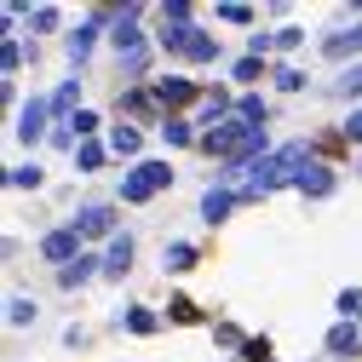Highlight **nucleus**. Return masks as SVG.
<instances>
[{
  "mask_svg": "<svg viewBox=\"0 0 362 362\" xmlns=\"http://www.w3.org/2000/svg\"><path fill=\"white\" fill-rule=\"evenodd\" d=\"M230 207H236V196H230V190H213V196L202 202V218H224Z\"/></svg>",
  "mask_w": 362,
  "mask_h": 362,
  "instance_id": "1a4fd4ad",
  "label": "nucleus"
},
{
  "mask_svg": "<svg viewBox=\"0 0 362 362\" xmlns=\"http://www.w3.org/2000/svg\"><path fill=\"white\" fill-rule=\"evenodd\" d=\"M276 86H282V93H293V86H305V75H299V69H276Z\"/></svg>",
  "mask_w": 362,
  "mask_h": 362,
  "instance_id": "4be33fe9",
  "label": "nucleus"
},
{
  "mask_svg": "<svg viewBox=\"0 0 362 362\" xmlns=\"http://www.w3.org/2000/svg\"><path fill=\"white\" fill-rule=\"evenodd\" d=\"M127 328H132V334H150V328H156V310H132Z\"/></svg>",
  "mask_w": 362,
  "mask_h": 362,
  "instance_id": "6ab92c4d",
  "label": "nucleus"
},
{
  "mask_svg": "<svg viewBox=\"0 0 362 362\" xmlns=\"http://www.w3.org/2000/svg\"><path fill=\"white\" fill-rule=\"evenodd\" d=\"M127 264H132V236H115L110 253H104V270H110V276H121Z\"/></svg>",
  "mask_w": 362,
  "mask_h": 362,
  "instance_id": "39448f33",
  "label": "nucleus"
},
{
  "mask_svg": "<svg viewBox=\"0 0 362 362\" xmlns=\"http://www.w3.org/2000/svg\"><path fill=\"white\" fill-rule=\"evenodd\" d=\"M98 29H104V18H93V23H86V29H75V58H86V47H93V40H98Z\"/></svg>",
  "mask_w": 362,
  "mask_h": 362,
  "instance_id": "9b49d317",
  "label": "nucleus"
},
{
  "mask_svg": "<svg viewBox=\"0 0 362 362\" xmlns=\"http://www.w3.org/2000/svg\"><path fill=\"white\" fill-rule=\"evenodd\" d=\"M161 185H167V167H139V173L121 185V196H127V202H144V196H156Z\"/></svg>",
  "mask_w": 362,
  "mask_h": 362,
  "instance_id": "f257e3e1",
  "label": "nucleus"
},
{
  "mask_svg": "<svg viewBox=\"0 0 362 362\" xmlns=\"http://www.w3.org/2000/svg\"><path fill=\"white\" fill-rule=\"evenodd\" d=\"M299 190H305V196H328V190H334V173H328L322 161H310V167L299 173Z\"/></svg>",
  "mask_w": 362,
  "mask_h": 362,
  "instance_id": "7ed1b4c3",
  "label": "nucleus"
},
{
  "mask_svg": "<svg viewBox=\"0 0 362 362\" xmlns=\"http://www.w3.org/2000/svg\"><path fill=\"white\" fill-rule=\"evenodd\" d=\"M75 161H81V173H98V161H104V150H98V144H81V156H75Z\"/></svg>",
  "mask_w": 362,
  "mask_h": 362,
  "instance_id": "f3484780",
  "label": "nucleus"
},
{
  "mask_svg": "<svg viewBox=\"0 0 362 362\" xmlns=\"http://www.w3.org/2000/svg\"><path fill=\"white\" fill-rule=\"evenodd\" d=\"M40 121H47V104H40V98H35V104H23V115H18V139H23V144H29V139H40Z\"/></svg>",
  "mask_w": 362,
  "mask_h": 362,
  "instance_id": "20e7f679",
  "label": "nucleus"
},
{
  "mask_svg": "<svg viewBox=\"0 0 362 362\" xmlns=\"http://www.w3.org/2000/svg\"><path fill=\"white\" fill-rule=\"evenodd\" d=\"M173 316H178V322H196V316H202V310H196L190 299H173Z\"/></svg>",
  "mask_w": 362,
  "mask_h": 362,
  "instance_id": "5701e85b",
  "label": "nucleus"
},
{
  "mask_svg": "<svg viewBox=\"0 0 362 362\" xmlns=\"http://www.w3.org/2000/svg\"><path fill=\"white\" fill-rule=\"evenodd\" d=\"M104 230H110V213L104 207H86L81 224H75V236H104Z\"/></svg>",
  "mask_w": 362,
  "mask_h": 362,
  "instance_id": "0eeeda50",
  "label": "nucleus"
},
{
  "mask_svg": "<svg viewBox=\"0 0 362 362\" xmlns=\"http://www.w3.org/2000/svg\"><path fill=\"white\" fill-rule=\"evenodd\" d=\"M75 98H81V86H75V81H64V86H58V98H52V104H58V110H69Z\"/></svg>",
  "mask_w": 362,
  "mask_h": 362,
  "instance_id": "412c9836",
  "label": "nucleus"
},
{
  "mask_svg": "<svg viewBox=\"0 0 362 362\" xmlns=\"http://www.w3.org/2000/svg\"><path fill=\"white\" fill-rule=\"evenodd\" d=\"M328 351L334 356H356V328H334L328 334Z\"/></svg>",
  "mask_w": 362,
  "mask_h": 362,
  "instance_id": "9d476101",
  "label": "nucleus"
},
{
  "mask_svg": "<svg viewBox=\"0 0 362 362\" xmlns=\"http://www.w3.org/2000/svg\"><path fill=\"white\" fill-rule=\"evenodd\" d=\"M75 247H81V236H75V230H52L47 242H40V253H47L52 264H64V270H69V259H75Z\"/></svg>",
  "mask_w": 362,
  "mask_h": 362,
  "instance_id": "f03ea898",
  "label": "nucleus"
},
{
  "mask_svg": "<svg viewBox=\"0 0 362 362\" xmlns=\"http://www.w3.org/2000/svg\"><path fill=\"white\" fill-rule=\"evenodd\" d=\"M345 52H362V23H356V29H345V35H334V40H328V58H345Z\"/></svg>",
  "mask_w": 362,
  "mask_h": 362,
  "instance_id": "6e6552de",
  "label": "nucleus"
},
{
  "mask_svg": "<svg viewBox=\"0 0 362 362\" xmlns=\"http://www.w3.org/2000/svg\"><path fill=\"white\" fill-rule=\"evenodd\" d=\"M6 316H12V322H18V328H23V322H35V299H23V293H18Z\"/></svg>",
  "mask_w": 362,
  "mask_h": 362,
  "instance_id": "dca6fc26",
  "label": "nucleus"
},
{
  "mask_svg": "<svg viewBox=\"0 0 362 362\" xmlns=\"http://www.w3.org/2000/svg\"><path fill=\"white\" fill-rule=\"evenodd\" d=\"M110 144H115L121 156H132V150H139V132H132V127H115V132H110Z\"/></svg>",
  "mask_w": 362,
  "mask_h": 362,
  "instance_id": "2eb2a0df",
  "label": "nucleus"
},
{
  "mask_svg": "<svg viewBox=\"0 0 362 362\" xmlns=\"http://www.w3.org/2000/svg\"><path fill=\"white\" fill-rule=\"evenodd\" d=\"M156 98H161V104H190V98H196V86H190V81H161V86H156Z\"/></svg>",
  "mask_w": 362,
  "mask_h": 362,
  "instance_id": "423d86ee",
  "label": "nucleus"
},
{
  "mask_svg": "<svg viewBox=\"0 0 362 362\" xmlns=\"http://www.w3.org/2000/svg\"><path fill=\"white\" fill-rule=\"evenodd\" d=\"M93 270H98V264H93V259H75V264H69V270H64V288H81V282H86V276H93Z\"/></svg>",
  "mask_w": 362,
  "mask_h": 362,
  "instance_id": "ddd939ff",
  "label": "nucleus"
},
{
  "mask_svg": "<svg viewBox=\"0 0 362 362\" xmlns=\"http://www.w3.org/2000/svg\"><path fill=\"white\" fill-rule=\"evenodd\" d=\"M345 139H356V144H362V110H356V115L345 121Z\"/></svg>",
  "mask_w": 362,
  "mask_h": 362,
  "instance_id": "b1692460",
  "label": "nucleus"
},
{
  "mask_svg": "<svg viewBox=\"0 0 362 362\" xmlns=\"http://www.w3.org/2000/svg\"><path fill=\"white\" fill-rule=\"evenodd\" d=\"M190 264H196V247H185V242L167 247V270H190Z\"/></svg>",
  "mask_w": 362,
  "mask_h": 362,
  "instance_id": "4468645a",
  "label": "nucleus"
},
{
  "mask_svg": "<svg viewBox=\"0 0 362 362\" xmlns=\"http://www.w3.org/2000/svg\"><path fill=\"white\" fill-rule=\"evenodd\" d=\"M185 52H190L196 64H213V52H218V47H213L207 35H190V40H185Z\"/></svg>",
  "mask_w": 362,
  "mask_h": 362,
  "instance_id": "f8f14e48",
  "label": "nucleus"
},
{
  "mask_svg": "<svg viewBox=\"0 0 362 362\" xmlns=\"http://www.w3.org/2000/svg\"><path fill=\"white\" fill-rule=\"evenodd\" d=\"M339 93H345V98H356V93H362V64H356V69H345V75H339Z\"/></svg>",
  "mask_w": 362,
  "mask_h": 362,
  "instance_id": "a211bd4d",
  "label": "nucleus"
},
{
  "mask_svg": "<svg viewBox=\"0 0 362 362\" xmlns=\"http://www.w3.org/2000/svg\"><path fill=\"white\" fill-rule=\"evenodd\" d=\"M144 64H150V52H144V47H139V52H121V69H127V75H139Z\"/></svg>",
  "mask_w": 362,
  "mask_h": 362,
  "instance_id": "aec40b11",
  "label": "nucleus"
}]
</instances>
